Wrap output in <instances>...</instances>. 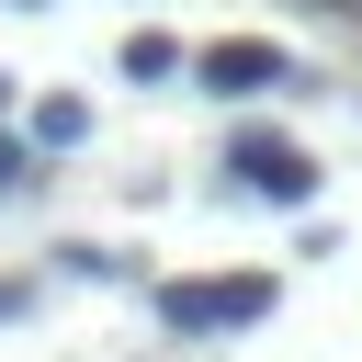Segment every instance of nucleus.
I'll use <instances>...</instances> for the list:
<instances>
[{
	"label": "nucleus",
	"instance_id": "6",
	"mask_svg": "<svg viewBox=\"0 0 362 362\" xmlns=\"http://www.w3.org/2000/svg\"><path fill=\"white\" fill-rule=\"evenodd\" d=\"M23 305H34V283H0V328H11V317H23Z\"/></svg>",
	"mask_w": 362,
	"mask_h": 362
},
{
	"label": "nucleus",
	"instance_id": "3",
	"mask_svg": "<svg viewBox=\"0 0 362 362\" xmlns=\"http://www.w3.org/2000/svg\"><path fill=\"white\" fill-rule=\"evenodd\" d=\"M192 79L249 102V90H283V79H294V57H283V45H260V34H226V45H204V57H192Z\"/></svg>",
	"mask_w": 362,
	"mask_h": 362
},
{
	"label": "nucleus",
	"instance_id": "2",
	"mask_svg": "<svg viewBox=\"0 0 362 362\" xmlns=\"http://www.w3.org/2000/svg\"><path fill=\"white\" fill-rule=\"evenodd\" d=\"M226 181H238V192H260V204H305V192H317V158H305L294 136L238 124V136H226Z\"/></svg>",
	"mask_w": 362,
	"mask_h": 362
},
{
	"label": "nucleus",
	"instance_id": "8",
	"mask_svg": "<svg viewBox=\"0 0 362 362\" xmlns=\"http://www.w3.org/2000/svg\"><path fill=\"white\" fill-rule=\"evenodd\" d=\"M0 102H11V79H0Z\"/></svg>",
	"mask_w": 362,
	"mask_h": 362
},
{
	"label": "nucleus",
	"instance_id": "5",
	"mask_svg": "<svg viewBox=\"0 0 362 362\" xmlns=\"http://www.w3.org/2000/svg\"><path fill=\"white\" fill-rule=\"evenodd\" d=\"M79 136H90L79 102H45V113H34V147H79Z\"/></svg>",
	"mask_w": 362,
	"mask_h": 362
},
{
	"label": "nucleus",
	"instance_id": "1",
	"mask_svg": "<svg viewBox=\"0 0 362 362\" xmlns=\"http://www.w3.org/2000/svg\"><path fill=\"white\" fill-rule=\"evenodd\" d=\"M272 272H238V283H158V328L170 339H215V328H260L272 317Z\"/></svg>",
	"mask_w": 362,
	"mask_h": 362
},
{
	"label": "nucleus",
	"instance_id": "7",
	"mask_svg": "<svg viewBox=\"0 0 362 362\" xmlns=\"http://www.w3.org/2000/svg\"><path fill=\"white\" fill-rule=\"evenodd\" d=\"M11 170H23V147H11V136H0V181H11Z\"/></svg>",
	"mask_w": 362,
	"mask_h": 362
},
{
	"label": "nucleus",
	"instance_id": "4",
	"mask_svg": "<svg viewBox=\"0 0 362 362\" xmlns=\"http://www.w3.org/2000/svg\"><path fill=\"white\" fill-rule=\"evenodd\" d=\"M170 68H181L170 34H124V79H170Z\"/></svg>",
	"mask_w": 362,
	"mask_h": 362
}]
</instances>
